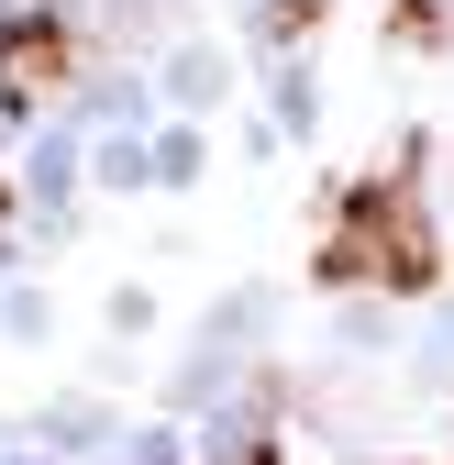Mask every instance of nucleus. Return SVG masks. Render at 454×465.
Wrapping results in <instances>:
<instances>
[{
  "instance_id": "f257e3e1",
  "label": "nucleus",
  "mask_w": 454,
  "mask_h": 465,
  "mask_svg": "<svg viewBox=\"0 0 454 465\" xmlns=\"http://www.w3.org/2000/svg\"><path fill=\"white\" fill-rule=\"evenodd\" d=\"M321 277H366V288H432L443 277V244H432V211H421L410 166L344 200V222L321 244Z\"/></svg>"
},
{
  "instance_id": "f03ea898",
  "label": "nucleus",
  "mask_w": 454,
  "mask_h": 465,
  "mask_svg": "<svg viewBox=\"0 0 454 465\" xmlns=\"http://www.w3.org/2000/svg\"><path fill=\"white\" fill-rule=\"evenodd\" d=\"M55 78H67V23H44V12L0 23V89H55Z\"/></svg>"
},
{
  "instance_id": "7ed1b4c3",
  "label": "nucleus",
  "mask_w": 454,
  "mask_h": 465,
  "mask_svg": "<svg viewBox=\"0 0 454 465\" xmlns=\"http://www.w3.org/2000/svg\"><path fill=\"white\" fill-rule=\"evenodd\" d=\"M233 465H277V454H233Z\"/></svg>"
},
{
  "instance_id": "20e7f679",
  "label": "nucleus",
  "mask_w": 454,
  "mask_h": 465,
  "mask_svg": "<svg viewBox=\"0 0 454 465\" xmlns=\"http://www.w3.org/2000/svg\"><path fill=\"white\" fill-rule=\"evenodd\" d=\"M0 211H12V189H0Z\"/></svg>"
}]
</instances>
